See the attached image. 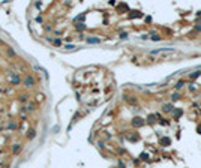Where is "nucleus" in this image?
I'll return each instance as SVG.
<instances>
[{
	"label": "nucleus",
	"instance_id": "f257e3e1",
	"mask_svg": "<svg viewBox=\"0 0 201 168\" xmlns=\"http://www.w3.org/2000/svg\"><path fill=\"white\" fill-rule=\"evenodd\" d=\"M23 84L26 86V87H33V86L36 84V80H35V77H33V75H27V77H24V80H23Z\"/></svg>",
	"mask_w": 201,
	"mask_h": 168
},
{
	"label": "nucleus",
	"instance_id": "f03ea898",
	"mask_svg": "<svg viewBox=\"0 0 201 168\" xmlns=\"http://www.w3.org/2000/svg\"><path fill=\"white\" fill-rule=\"evenodd\" d=\"M9 81H11L12 86H17V84H20V81H21V80H20V77L17 75V74H11V75H9Z\"/></svg>",
	"mask_w": 201,
	"mask_h": 168
},
{
	"label": "nucleus",
	"instance_id": "7ed1b4c3",
	"mask_svg": "<svg viewBox=\"0 0 201 168\" xmlns=\"http://www.w3.org/2000/svg\"><path fill=\"white\" fill-rule=\"evenodd\" d=\"M143 125H144V120L141 117H135L132 120V126H135V128H141Z\"/></svg>",
	"mask_w": 201,
	"mask_h": 168
},
{
	"label": "nucleus",
	"instance_id": "20e7f679",
	"mask_svg": "<svg viewBox=\"0 0 201 168\" xmlns=\"http://www.w3.org/2000/svg\"><path fill=\"white\" fill-rule=\"evenodd\" d=\"M98 42H101V39L96 38V36H89L87 38V44H98Z\"/></svg>",
	"mask_w": 201,
	"mask_h": 168
},
{
	"label": "nucleus",
	"instance_id": "39448f33",
	"mask_svg": "<svg viewBox=\"0 0 201 168\" xmlns=\"http://www.w3.org/2000/svg\"><path fill=\"white\" fill-rule=\"evenodd\" d=\"M35 137H36V131L35 129H29L27 131V138H29V140H33Z\"/></svg>",
	"mask_w": 201,
	"mask_h": 168
},
{
	"label": "nucleus",
	"instance_id": "423d86ee",
	"mask_svg": "<svg viewBox=\"0 0 201 168\" xmlns=\"http://www.w3.org/2000/svg\"><path fill=\"white\" fill-rule=\"evenodd\" d=\"M137 17H141V12L140 11H132L129 14V18H137Z\"/></svg>",
	"mask_w": 201,
	"mask_h": 168
},
{
	"label": "nucleus",
	"instance_id": "0eeeda50",
	"mask_svg": "<svg viewBox=\"0 0 201 168\" xmlns=\"http://www.w3.org/2000/svg\"><path fill=\"white\" fill-rule=\"evenodd\" d=\"M161 144L167 147V146H170V144H171V140H170L168 137H165V138H162V140H161Z\"/></svg>",
	"mask_w": 201,
	"mask_h": 168
},
{
	"label": "nucleus",
	"instance_id": "6e6552de",
	"mask_svg": "<svg viewBox=\"0 0 201 168\" xmlns=\"http://www.w3.org/2000/svg\"><path fill=\"white\" fill-rule=\"evenodd\" d=\"M162 110H164V111H171V110H173V104H164L162 105Z\"/></svg>",
	"mask_w": 201,
	"mask_h": 168
},
{
	"label": "nucleus",
	"instance_id": "1a4fd4ad",
	"mask_svg": "<svg viewBox=\"0 0 201 168\" xmlns=\"http://www.w3.org/2000/svg\"><path fill=\"white\" fill-rule=\"evenodd\" d=\"M155 119H156V116H155V114H150V116L147 117V123L153 125V123H155Z\"/></svg>",
	"mask_w": 201,
	"mask_h": 168
},
{
	"label": "nucleus",
	"instance_id": "9d476101",
	"mask_svg": "<svg viewBox=\"0 0 201 168\" xmlns=\"http://www.w3.org/2000/svg\"><path fill=\"white\" fill-rule=\"evenodd\" d=\"M200 74H201L200 71H195V72H192L191 75H189V78H191V80H195L197 77H200Z\"/></svg>",
	"mask_w": 201,
	"mask_h": 168
},
{
	"label": "nucleus",
	"instance_id": "9b49d317",
	"mask_svg": "<svg viewBox=\"0 0 201 168\" xmlns=\"http://www.w3.org/2000/svg\"><path fill=\"white\" fill-rule=\"evenodd\" d=\"M20 150H21V144H15L14 147H12V152H14V153H18Z\"/></svg>",
	"mask_w": 201,
	"mask_h": 168
},
{
	"label": "nucleus",
	"instance_id": "f8f14e48",
	"mask_svg": "<svg viewBox=\"0 0 201 168\" xmlns=\"http://www.w3.org/2000/svg\"><path fill=\"white\" fill-rule=\"evenodd\" d=\"M182 114H183V111H182V110H180V108H177V110H176V111H174V117H176V119H179L180 116H182Z\"/></svg>",
	"mask_w": 201,
	"mask_h": 168
},
{
	"label": "nucleus",
	"instance_id": "ddd939ff",
	"mask_svg": "<svg viewBox=\"0 0 201 168\" xmlns=\"http://www.w3.org/2000/svg\"><path fill=\"white\" fill-rule=\"evenodd\" d=\"M171 99H173V101H177V99H180V93H179V92L173 93V95H171Z\"/></svg>",
	"mask_w": 201,
	"mask_h": 168
},
{
	"label": "nucleus",
	"instance_id": "4468645a",
	"mask_svg": "<svg viewBox=\"0 0 201 168\" xmlns=\"http://www.w3.org/2000/svg\"><path fill=\"white\" fill-rule=\"evenodd\" d=\"M75 29H77V30H84L86 26H84L83 23H80V24H77V26H75Z\"/></svg>",
	"mask_w": 201,
	"mask_h": 168
},
{
	"label": "nucleus",
	"instance_id": "2eb2a0df",
	"mask_svg": "<svg viewBox=\"0 0 201 168\" xmlns=\"http://www.w3.org/2000/svg\"><path fill=\"white\" fill-rule=\"evenodd\" d=\"M183 84H185L183 81H179V83L176 84V89H182V87H183Z\"/></svg>",
	"mask_w": 201,
	"mask_h": 168
},
{
	"label": "nucleus",
	"instance_id": "dca6fc26",
	"mask_svg": "<svg viewBox=\"0 0 201 168\" xmlns=\"http://www.w3.org/2000/svg\"><path fill=\"white\" fill-rule=\"evenodd\" d=\"M26 101H27V96H26V95H21V96H20V102H26Z\"/></svg>",
	"mask_w": 201,
	"mask_h": 168
},
{
	"label": "nucleus",
	"instance_id": "f3484780",
	"mask_svg": "<svg viewBox=\"0 0 201 168\" xmlns=\"http://www.w3.org/2000/svg\"><path fill=\"white\" fill-rule=\"evenodd\" d=\"M153 41H161V36L159 35H153V38H152Z\"/></svg>",
	"mask_w": 201,
	"mask_h": 168
},
{
	"label": "nucleus",
	"instance_id": "a211bd4d",
	"mask_svg": "<svg viewBox=\"0 0 201 168\" xmlns=\"http://www.w3.org/2000/svg\"><path fill=\"white\" fill-rule=\"evenodd\" d=\"M53 44H54V45H60L62 41H60V39H54V41H53Z\"/></svg>",
	"mask_w": 201,
	"mask_h": 168
},
{
	"label": "nucleus",
	"instance_id": "6ab92c4d",
	"mask_svg": "<svg viewBox=\"0 0 201 168\" xmlns=\"http://www.w3.org/2000/svg\"><path fill=\"white\" fill-rule=\"evenodd\" d=\"M8 54H9V56H15V53L12 51V48H8Z\"/></svg>",
	"mask_w": 201,
	"mask_h": 168
},
{
	"label": "nucleus",
	"instance_id": "aec40b11",
	"mask_svg": "<svg viewBox=\"0 0 201 168\" xmlns=\"http://www.w3.org/2000/svg\"><path fill=\"white\" fill-rule=\"evenodd\" d=\"M120 38H122V39H128V33H122Z\"/></svg>",
	"mask_w": 201,
	"mask_h": 168
},
{
	"label": "nucleus",
	"instance_id": "412c9836",
	"mask_svg": "<svg viewBox=\"0 0 201 168\" xmlns=\"http://www.w3.org/2000/svg\"><path fill=\"white\" fill-rule=\"evenodd\" d=\"M77 20H78V21H83V20H84V15H80V17L77 18Z\"/></svg>",
	"mask_w": 201,
	"mask_h": 168
},
{
	"label": "nucleus",
	"instance_id": "4be33fe9",
	"mask_svg": "<svg viewBox=\"0 0 201 168\" xmlns=\"http://www.w3.org/2000/svg\"><path fill=\"white\" fill-rule=\"evenodd\" d=\"M36 21H38V23H42V17H36Z\"/></svg>",
	"mask_w": 201,
	"mask_h": 168
},
{
	"label": "nucleus",
	"instance_id": "5701e85b",
	"mask_svg": "<svg viewBox=\"0 0 201 168\" xmlns=\"http://www.w3.org/2000/svg\"><path fill=\"white\" fill-rule=\"evenodd\" d=\"M197 131H198V134H201V123L198 125V128H197Z\"/></svg>",
	"mask_w": 201,
	"mask_h": 168
},
{
	"label": "nucleus",
	"instance_id": "b1692460",
	"mask_svg": "<svg viewBox=\"0 0 201 168\" xmlns=\"http://www.w3.org/2000/svg\"><path fill=\"white\" fill-rule=\"evenodd\" d=\"M200 24H201V18H200Z\"/></svg>",
	"mask_w": 201,
	"mask_h": 168
}]
</instances>
